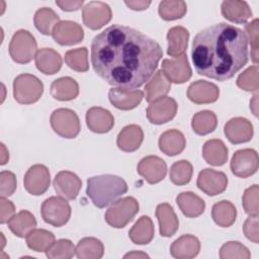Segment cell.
<instances>
[{
    "label": "cell",
    "instance_id": "5",
    "mask_svg": "<svg viewBox=\"0 0 259 259\" xmlns=\"http://www.w3.org/2000/svg\"><path fill=\"white\" fill-rule=\"evenodd\" d=\"M42 93V82L32 74H20L13 80V97L19 104L35 103Z\"/></svg>",
    "mask_w": 259,
    "mask_h": 259
},
{
    "label": "cell",
    "instance_id": "16",
    "mask_svg": "<svg viewBox=\"0 0 259 259\" xmlns=\"http://www.w3.org/2000/svg\"><path fill=\"white\" fill-rule=\"evenodd\" d=\"M137 171L148 183L156 184L165 178L167 173V165L162 158L150 155L144 157L139 162Z\"/></svg>",
    "mask_w": 259,
    "mask_h": 259
},
{
    "label": "cell",
    "instance_id": "2",
    "mask_svg": "<svg viewBox=\"0 0 259 259\" xmlns=\"http://www.w3.org/2000/svg\"><path fill=\"white\" fill-rule=\"evenodd\" d=\"M192 62L197 74L226 81L248 62V39L239 27L226 22L210 25L193 38Z\"/></svg>",
    "mask_w": 259,
    "mask_h": 259
},
{
    "label": "cell",
    "instance_id": "40",
    "mask_svg": "<svg viewBox=\"0 0 259 259\" xmlns=\"http://www.w3.org/2000/svg\"><path fill=\"white\" fill-rule=\"evenodd\" d=\"M187 11V5L184 1L164 0L159 3L158 12L162 19L166 21L182 18Z\"/></svg>",
    "mask_w": 259,
    "mask_h": 259
},
{
    "label": "cell",
    "instance_id": "7",
    "mask_svg": "<svg viewBox=\"0 0 259 259\" xmlns=\"http://www.w3.org/2000/svg\"><path fill=\"white\" fill-rule=\"evenodd\" d=\"M53 131L62 138L74 139L81 130V124L77 113L69 108L55 109L50 117Z\"/></svg>",
    "mask_w": 259,
    "mask_h": 259
},
{
    "label": "cell",
    "instance_id": "52",
    "mask_svg": "<svg viewBox=\"0 0 259 259\" xmlns=\"http://www.w3.org/2000/svg\"><path fill=\"white\" fill-rule=\"evenodd\" d=\"M124 4L131 8L132 10L136 11H142L147 9L151 5L150 0H130V1H124Z\"/></svg>",
    "mask_w": 259,
    "mask_h": 259
},
{
    "label": "cell",
    "instance_id": "15",
    "mask_svg": "<svg viewBox=\"0 0 259 259\" xmlns=\"http://www.w3.org/2000/svg\"><path fill=\"white\" fill-rule=\"evenodd\" d=\"M53 186L59 196L67 200H73L79 194L82 181L74 172L63 170L56 174Z\"/></svg>",
    "mask_w": 259,
    "mask_h": 259
},
{
    "label": "cell",
    "instance_id": "1",
    "mask_svg": "<svg viewBox=\"0 0 259 259\" xmlns=\"http://www.w3.org/2000/svg\"><path fill=\"white\" fill-rule=\"evenodd\" d=\"M163 56L160 45L130 26L112 24L91 42L95 73L109 85L136 89L154 74Z\"/></svg>",
    "mask_w": 259,
    "mask_h": 259
},
{
    "label": "cell",
    "instance_id": "28",
    "mask_svg": "<svg viewBox=\"0 0 259 259\" xmlns=\"http://www.w3.org/2000/svg\"><path fill=\"white\" fill-rule=\"evenodd\" d=\"M189 39V31L180 25L171 27L167 32V54L170 57L177 58L184 55L187 50Z\"/></svg>",
    "mask_w": 259,
    "mask_h": 259
},
{
    "label": "cell",
    "instance_id": "25",
    "mask_svg": "<svg viewBox=\"0 0 259 259\" xmlns=\"http://www.w3.org/2000/svg\"><path fill=\"white\" fill-rule=\"evenodd\" d=\"M35 66L39 72L45 75H54L58 73L62 68L61 55L50 48H42L37 51L35 57Z\"/></svg>",
    "mask_w": 259,
    "mask_h": 259
},
{
    "label": "cell",
    "instance_id": "10",
    "mask_svg": "<svg viewBox=\"0 0 259 259\" xmlns=\"http://www.w3.org/2000/svg\"><path fill=\"white\" fill-rule=\"evenodd\" d=\"M112 12L108 4L101 1H90L82 8V19L84 24L96 30L111 20Z\"/></svg>",
    "mask_w": 259,
    "mask_h": 259
},
{
    "label": "cell",
    "instance_id": "34",
    "mask_svg": "<svg viewBox=\"0 0 259 259\" xmlns=\"http://www.w3.org/2000/svg\"><path fill=\"white\" fill-rule=\"evenodd\" d=\"M9 230L19 238H26V236L35 229L36 220L34 215L28 210H20L14 214L7 223Z\"/></svg>",
    "mask_w": 259,
    "mask_h": 259
},
{
    "label": "cell",
    "instance_id": "18",
    "mask_svg": "<svg viewBox=\"0 0 259 259\" xmlns=\"http://www.w3.org/2000/svg\"><path fill=\"white\" fill-rule=\"evenodd\" d=\"M227 139L234 145L249 142L254 135L252 122L245 117H233L224 126Z\"/></svg>",
    "mask_w": 259,
    "mask_h": 259
},
{
    "label": "cell",
    "instance_id": "11",
    "mask_svg": "<svg viewBox=\"0 0 259 259\" xmlns=\"http://www.w3.org/2000/svg\"><path fill=\"white\" fill-rule=\"evenodd\" d=\"M51 174L49 168L42 164H35L28 168L23 177L25 190L32 195H41L50 187Z\"/></svg>",
    "mask_w": 259,
    "mask_h": 259
},
{
    "label": "cell",
    "instance_id": "55",
    "mask_svg": "<svg viewBox=\"0 0 259 259\" xmlns=\"http://www.w3.org/2000/svg\"><path fill=\"white\" fill-rule=\"evenodd\" d=\"M257 104H258V94L256 93L254 96H253V99L250 101V109L252 110L253 114L255 116H257V112H258V109H257Z\"/></svg>",
    "mask_w": 259,
    "mask_h": 259
},
{
    "label": "cell",
    "instance_id": "48",
    "mask_svg": "<svg viewBox=\"0 0 259 259\" xmlns=\"http://www.w3.org/2000/svg\"><path fill=\"white\" fill-rule=\"evenodd\" d=\"M251 46V57L255 65L258 63V19L255 18L245 26Z\"/></svg>",
    "mask_w": 259,
    "mask_h": 259
},
{
    "label": "cell",
    "instance_id": "37",
    "mask_svg": "<svg viewBox=\"0 0 259 259\" xmlns=\"http://www.w3.org/2000/svg\"><path fill=\"white\" fill-rule=\"evenodd\" d=\"M55 242V235L45 229H34L26 236L27 247L35 252H47Z\"/></svg>",
    "mask_w": 259,
    "mask_h": 259
},
{
    "label": "cell",
    "instance_id": "33",
    "mask_svg": "<svg viewBox=\"0 0 259 259\" xmlns=\"http://www.w3.org/2000/svg\"><path fill=\"white\" fill-rule=\"evenodd\" d=\"M154 224L150 217L142 215L132 227L128 237L134 244L147 245L154 238Z\"/></svg>",
    "mask_w": 259,
    "mask_h": 259
},
{
    "label": "cell",
    "instance_id": "6",
    "mask_svg": "<svg viewBox=\"0 0 259 259\" xmlns=\"http://www.w3.org/2000/svg\"><path fill=\"white\" fill-rule=\"evenodd\" d=\"M37 44L34 36L26 29H19L11 37L9 54L11 59L18 64L29 63L37 53Z\"/></svg>",
    "mask_w": 259,
    "mask_h": 259
},
{
    "label": "cell",
    "instance_id": "27",
    "mask_svg": "<svg viewBox=\"0 0 259 259\" xmlns=\"http://www.w3.org/2000/svg\"><path fill=\"white\" fill-rule=\"evenodd\" d=\"M159 149L167 156H176L182 153L186 146L184 135L175 128L164 132L158 141Z\"/></svg>",
    "mask_w": 259,
    "mask_h": 259
},
{
    "label": "cell",
    "instance_id": "14",
    "mask_svg": "<svg viewBox=\"0 0 259 259\" xmlns=\"http://www.w3.org/2000/svg\"><path fill=\"white\" fill-rule=\"evenodd\" d=\"M162 71L168 80L175 84L185 83L192 76L191 67L185 54L174 59H164L162 61Z\"/></svg>",
    "mask_w": 259,
    "mask_h": 259
},
{
    "label": "cell",
    "instance_id": "41",
    "mask_svg": "<svg viewBox=\"0 0 259 259\" xmlns=\"http://www.w3.org/2000/svg\"><path fill=\"white\" fill-rule=\"evenodd\" d=\"M193 174V167L187 160H180L175 162L171 168L169 177L173 184L182 186L190 182Z\"/></svg>",
    "mask_w": 259,
    "mask_h": 259
},
{
    "label": "cell",
    "instance_id": "9",
    "mask_svg": "<svg viewBox=\"0 0 259 259\" xmlns=\"http://www.w3.org/2000/svg\"><path fill=\"white\" fill-rule=\"evenodd\" d=\"M258 154L254 149H241L234 153L230 168L234 175L240 178H247L258 170Z\"/></svg>",
    "mask_w": 259,
    "mask_h": 259
},
{
    "label": "cell",
    "instance_id": "32",
    "mask_svg": "<svg viewBox=\"0 0 259 259\" xmlns=\"http://www.w3.org/2000/svg\"><path fill=\"white\" fill-rule=\"evenodd\" d=\"M171 89V82L165 76L162 70L157 71L152 79L145 86L146 101L149 103L165 97Z\"/></svg>",
    "mask_w": 259,
    "mask_h": 259
},
{
    "label": "cell",
    "instance_id": "23",
    "mask_svg": "<svg viewBox=\"0 0 259 259\" xmlns=\"http://www.w3.org/2000/svg\"><path fill=\"white\" fill-rule=\"evenodd\" d=\"M200 251L199 240L190 234L182 235L170 246V253L177 259H191L197 256Z\"/></svg>",
    "mask_w": 259,
    "mask_h": 259
},
{
    "label": "cell",
    "instance_id": "51",
    "mask_svg": "<svg viewBox=\"0 0 259 259\" xmlns=\"http://www.w3.org/2000/svg\"><path fill=\"white\" fill-rule=\"evenodd\" d=\"M56 4L64 11L71 12L79 10L84 4L83 0H57Z\"/></svg>",
    "mask_w": 259,
    "mask_h": 259
},
{
    "label": "cell",
    "instance_id": "54",
    "mask_svg": "<svg viewBox=\"0 0 259 259\" xmlns=\"http://www.w3.org/2000/svg\"><path fill=\"white\" fill-rule=\"evenodd\" d=\"M123 258H149V255L143 252H138V251H133L131 253H127L123 256Z\"/></svg>",
    "mask_w": 259,
    "mask_h": 259
},
{
    "label": "cell",
    "instance_id": "49",
    "mask_svg": "<svg viewBox=\"0 0 259 259\" xmlns=\"http://www.w3.org/2000/svg\"><path fill=\"white\" fill-rule=\"evenodd\" d=\"M244 235L251 242L259 243V231H258V215H249L243 225Z\"/></svg>",
    "mask_w": 259,
    "mask_h": 259
},
{
    "label": "cell",
    "instance_id": "31",
    "mask_svg": "<svg viewBox=\"0 0 259 259\" xmlns=\"http://www.w3.org/2000/svg\"><path fill=\"white\" fill-rule=\"evenodd\" d=\"M229 150L225 143L219 139H211L202 147V157L211 166H222L228 160Z\"/></svg>",
    "mask_w": 259,
    "mask_h": 259
},
{
    "label": "cell",
    "instance_id": "50",
    "mask_svg": "<svg viewBox=\"0 0 259 259\" xmlns=\"http://www.w3.org/2000/svg\"><path fill=\"white\" fill-rule=\"evenodd\" d=\"M0 223L6 224L15 214V206L12 201L6 199L5 197L0 198Z\"/></svg>",
    "mask_w": 259,
    "mask_h": 259
},
{
    "label": "cell",
    "instance_id": "8",
    "mask_svg": "<svg viewBox=\"0 0 259 259\" xmlns=\"http://www.w3.org/2000/svg\"><path fill=\"white\" fill-rule=\"evenodd\" d=\"M40 214L47 224L59 228L69 222L71 206L67 199L61 196H51L42 202Z\"/></svg>",
    "mask_w": 259,
    "mask_h": 259
},
{
    "label": "cell",
    "instance_id": "26",
    "mask_svg": "<svg viewBox=\"0 0 259 259\" xmlns=\"http://www.w3.org/2000/svg\"><path fill=\"white\" fill-rule=\"evenodd\" d=\"M144 141V132L138 124H128L124 126L117 135L116 145L123 152L137 151Z\"/></svg>",
    "mask_w": 259,
    "mask_h": 259
},
{
    "label": "cell",
    "instance_id": "19",
    "mask_svg": "<svg viewBox=\"0 0 259 259\" xmlns=\"http://www.w3.org/2000/svg\"><path fill=\"white\" fill-rule=\"evenodd\" d=\"M144 92L139 89L111 88L108 91V99L110 103L117 109L131 110L136 108L143 100Z\"/></svg>",
    "mask_w": 259,
    "mask_h": 259
},
{
    "label": "cell",
    "instance_id": "3",
    "mask_svg": "<svg viewBox=\"0 0 259 259\" xmlns=\"http://www.w3.org/2000/svg\"><path fill=\"white\" fill-rule=\"evenodd\" d=\"M126 191V182L117 175L102 174L87 179L86 194L98 208L108 206Z\"/></svg>",
    "mask_w": 259,
    "mask_h": 259
},
{
    "label": "cell",
    "instance_id": "17",
    "mask_svg": "<svg viewBox=\"0 0 259 259\" xmlns=\"http://www.w3.org/2000/svg\"><path fill=\"white\" fill-rule=\"evenodd\" d=\"M54 40L61 46H73L82 41L84 30L82 26L71 20H61L52 31Z\"/></svg>",
    "mask_w": 259,
    "mask_h": 259
},
{
    "label": "cell",
    "instance_id": "46",
    "mask_svg": "<svg viewBox=\"0 0 259 259\" xmlns=\"http://www.w3.org/2000/svg\"><path fill=\"white\" fill-rule=\"evenodd\" d=\"M258 193L259 187L257 184H253L244 191V194L242 196V205L245 212L249 215H258Z\"/></svg>",
    "mask_w": 259,
    "mask_h": 259
},
{
    "label": "cell",
    "instance_id": "20",
    "mask_svg": "<svg viewBox=\"0 0 259 259\" xmlns=\"http://www.w3.org/2000/svg\"><path fill=\"white\" fill-rule=\"evenodd\" d=\"M220 96L219 87L205 80L192 82L187 88V97L195 104H207L218 100Z\"/></svg>",
    "mask_w": 259,
    "mask_h": 259
},
{
    "label": "cell",
    "instance_id": "38",
    "mask_svg": "<svg viewBox=\"0 0 259 259\" xmlns=\"http://www.w3.org/2000/svg\"><path fill=\"white\" fill-rule=\"evenodd\" d=\"M218 125V118L211 110H201L195 113L191 119V127L193 132L199 136L212 133Z\"/></svg>",
    "mask_w": 259,
    "mask_h": 259
},
{
    "label": "cell",
    "instance_id": "35",
    "mask_svg": "<svg viewBox=\"0 0 259 259\" xmlns=\"http://www.w3.org/2000/svg\"><path fill=\"white\" fill-rule=\"evenodd\" d=\"M211 218L219 227L229 228L236 221L237 208L231 201L221 200L212 205Z\"/></svg>",
    "mask_w": 259,
    "mask_h": 259
},
{
    "label": "cell",
    "instance_id": "24",
    "mask_svg": "<svg viewBox=\"0 0 259 259\" xmlns=\"http://www.w3.org/2000/svg\"><path fill=\"white\" fill-rule=\"evenodd\" d=\"M222 15L231 22L245 23L252 17V10L246 1L226 0L221 5Z\"/></svg>",
    "mask_w": 259,
    "mask_h": 259
},
{
    "label": "cell",
    "instance_id": "42",
    "mask_svg": "<svg viewBox=\"0 0 259 259\" xmlns=\"http://www.w3.org/2000/svg\"><path fill=\"white\" fill-rule=\"evenodd\" d=\"M65 63L76 72H86L89 69L88 50L85 47L69 50L65 54Z\"/></svg>",
    "mask_w": 259,
    "mask_h": 259
},
{
    "label": "cell",
    "instance_id": "36",
    "mask_svg": "<svg viewBox=\"0 0 259 259\" xmlns=\"http://www.w3.org/2000/svg\"><path fill=\"white\" fill-rule=\"evenodd\" d=\"M79 259H99L104 254V246L100 240L93 237L81 239L75 248Z\"/></svg>",
    "mask_w": 259,
    "mask_h": 259
},
{
    "label": "cell",
    "instance_id": "4",
    "mask_svg": "<svg viewBox=\"0 0 259 259\" xmlns=\"http://www.w3.org/2000/svg\"><path fill=\"white\" fill-rule=\"evenodd\" d=\"M140 204L133 196L115 200L105 212V222L112 228L122 229L133 221L139 212Z\"/></svg>",
    "mask_w": 259,
    "mask_h": 259
},
{
    "label": "cell",
    "instance_id": "21",
    "mask_svg": "<svg viewBox=\"0 0 259 259\" xmlns=\"http://www.w3.org/2000/svg\"><path fill=\"white\" fill-rule=\"evenodd\" d=\"M85 118L88 128L96 134L108 133L114 125V117L111 112L99 106L89 108Z\"/></svg>",
    "mask_w": 259,
    "mask_h": 259
},
{
    "label": "cell",
    "instance_id": "47",
    "mask_svg": "<svg viewBox=\"0 0 259 259\" xmlns=\"http://www.w3.org/2000/svg\"><path fill=\"white\" fill-rule=\"evenodd\" d=\"M17 182L16 176L13 172L8 170H3L0 173V196L8 197L11 196L16 190Z\"/></svg>",
    "mask_w": 259,
    "mask_h": 259
},
{
    "label": "cell",
    "instance_id": "12",
    "mask_svg": "<svg viewBox=\"0 0 259 259\" xmlns=\"http://www.w3.org/2000/svg\"><path fill=\"white\" fill-rule=\"evenodd\" d=\"M196 185L205 194L215 196L226 190L228 186V177L222 171L205 168L199 172Z\"/></svg>",
    "mask_w": 259,
    "mask_h": 259
},
{
    "label": "cell",
    "instance_id": "43",
    "mask_svg": "<svg viewBox=\"0 0 259 259\" xmlns=\"http://www.w3.org/2000/svg\"><path fill=\"white\" fill-rule=\"evenodd\" d=\"M250 257L249 249L238 241L227 242L220 249L221 259H249Z\"/></svg>",
    "mask_w": 259,
    "mask_h": 259
},
{
    "label": "cell",
    "instance_id": "45",
    "mask_svg": "<svg viewBox=\"0 0 259 259\" xmlns=\"http://www.w3.org/2000/svg\"><path fill=\"white\" fill-rule=\"evenodd\" d=\"M237 86L247 92H257L259 89L258 66L254 65L243 71L237 78Z\"/></svg>",
    "mask_w": 259,
    "mask_h": 259
},
{
    "label": "cell",
    "instance_id": "53",
    "mask_svg": "<svg viewBox=\"0 0 259 259\" xmlns=\"http://www.w3.org/2000/svg\"><path fill=\"white\" fill-rule=\"evenodd\" d=\"M1 165H5L9 160V153L5 148L4 144H1Z\"/></svg>",
    "mask_w": 259,
    "mask_h": 259
},
{
    "label": "cell",
    "instance_id": "30",
    "mask_svg": "<svg viewBox=\"0 0 259 259\" xmlns=\"http://www.w3.org/2000/svg\"><path fill=\"white\" fill-rule=\"evenodd\" d=\"M176 203L187 218H197L205 209L204 200L191 191H184L177 195Z\"/></svg>",
    "mask_w": 259,
    "mask_h": 259
},
{
    "label": "cell",
    "instance_id": "29",
    "mask_svg": "<svg viewBox=\"0 0 259 259\" xmlns=\"http://www.w3.org/2000/svg\"><path fill=\"white\" fill-rule=\"evenodd\" d=\"M51 95L59 101H70L79 94V85L71 77H61L53 81L50 87Z\"/></svg>",
    "mask_w": 259,
    "mask_h": 259
},
{
    "label": "cell",
    "instance_id": "39",
    "mask_svg": "<svg viewBox=\"0 0 259 259\" xmlns=\"http://www.w3.org/2000/svg\"><path fill=\"white\" fill-rule=\"evenodd\" d=\"M59 15L49 7H42L36 10L34 17H33V23L35 28L45 35L52 34V31L56 24L60 22Z\"/></svg>",
    "mask_w": 259,
    "mask_h": 259
},
{
    "label": "cell",
    "instance_id": "22",
    "mask_svg": "<svg viewBox=\"0 0 259 259\" xmlns=\"http://www.w3.org/2000/svg\"><path fill=\"white\" fill-rule=\"evenodd\" d=\"M155 214L159 222V232L162 237H172L178 231L179 221L172 205L167 202L158 204Z\"/></svg>",
    "mask_w": 259,
    "mask_h": 259
},
{
    "label": "cell",
    "instance_id": "13",
    "mask_svg": "<svg viewBox=\"0 0 259 259\" xmlns=\"http://www.w3.org/2000/svg\"><path fill=\"white\" fill-rule=\"evenodd\" d=\"M177 102L172 97H162L151 102L147 108V118L153 124H163L174 118Z\"/></svg>",
    "mask_w": 259,
    "mask_h": 259
},
{
    "label": "cell",
    "instance_id": "44",
    "mask_svg": "<svg viewBox=\"0 0 259 259\" xmlns=\"http://www.w3.org/2000/svg\"><path fill=\"white\" fill-rule=\"evenodd\" d=\"M76 253L75 246L68 239L57 240L52 247L46 252V255L50 259H70Z\"/></svg>",
    "mask_w": 259,
    "mask_h": 259
}]
</instances>
